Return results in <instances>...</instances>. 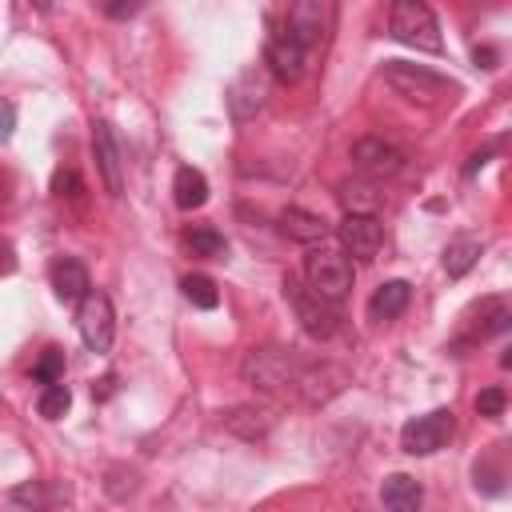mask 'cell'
I'll use <instances>...</instances> for the list:
<instances>
[{
  "instance_id": "cell-1",
  "label": "cell",
  "mask_w": 512,
  "mask_h": 512,
  "mask_svg": "<svg viewBox=\"0 0 512 512\" xmlns=\"http://www.w3.org/2000/svg\"><path fill=\"white\" fill-rule=\"evenodd\" d=\"M388 32H392V40H400V44H408L416 52H440L444 48L436 16L420 0H396L392 16H388Z\"/></svg>"
},
{
  "instance_id": "cell-2",
  "label": "cell",
  "mask_w": 512,
  "mask_h": 512,
  "mask_svg": "<svg viewBox=\"0 0 512 512\" xmlns=\"http://www.w3.org/2000/svg\"><path fill=\"white\" fill-rule=\"evenodd\" d=\"M304 280L320 300L340 304L352 292V260L340 248H312L304 260Z\"/></svg>"
},
{
  "instance_id": "cell-3",
  "label": "cell",
  "mask_w": 512,
  "mask_h": 512,
  "mask_svg": "<svg viewBox=\"0 0 512 512\" xmlns=\"http://www.w3.org/2000/svg\"><path fill=\"white\" fill-rule=\"evenodd\" d=\"M384 80H388L400 96L420 100V104H440V100H448V96L456 92L452 80H444L440 72H432V68H424V64H408V60H388V64H384Z\"/></svg>"
},
{
  "instance_id": "cell-4",
  "label": "cell",
  "mask_w": 512,
  "mask_h": 512,
  "mask_svg": "<svg viewBox=\"0 0 512 512\" xmlns=\"http://www.w3.org/2000/svg\"><path fill=\"white\" fill-rule=\"evenodd\" d=\"M284 296H288V304H292V312H296V320L304 324V332H308V336L328 340V336L340 328L336 304L320 300V296H316L308 284H300L296 276H288V280H284Z\"/></svg>"
},
{
  "instance_id": "cell-5",
  "label": "cell",
  "mask_w": 512,
  "mask_h": 512,
  "mask_svg": "<svg viewBox=\"0 0 512 512\" xmlns=\"http://www.w3.org/2000/svg\"><path fill=\"white\" fill-rule=\"evenodd\" d=\"M244 380L264 388V392H288V388H296L300 368L280 348H252L244 356Z\"/></svg>"
},
{
  "instance_id": "cell-6",
  "label": "cell",
  "mask_w": 512,
  "mask_h": 512,
  "mask_svg": "<svg viewBox=\"0 0 512 512\" xmlns=\"http://www.w3.org/2000/svg\"><path fill=\"white\" fill-rule=\"evenodd\" d=\"M452 436V412L448 408H432L424 416H412L404 428H400V448L408 456H432L448 444Z\"/></svg>"
},
{
  "instance_id": "cell-7",
  "label": "cell",
  "mask_w": 512,
  "mask_h": 512,
  "mask_svg": "<svg viewBox=\"0 0 512 512\" xmlns=\"http://www.w3.org/2000/svg\"><path fill=\"white\" fill-rule=\"evenodd\" d=\"M76 328H80V340L88 344V352H108L112 348V336H116V316H112V300L104 292H88L80 312H76Z\"/></svg>"
},
{
  "instance_id": "cell-8",
  "label": "cell",
  "mask_w": 512,
  "mask_h": 512,
  "mask_svg": "<svg viewBox=\"0 0 512 512\" xmlns=\"http://www.w3.org/2000/svg\"><path fill=\"white\" fill-rule=\"evenodd\" d=\"M352 164H356L360 176H368V180H388V176H396V172L404 168V152L392 148V144L380 140V136H364V140L352 144Z\"/></svg>"
},
{
  "instance_id": "cell-9",
  "label": "cell",
  "mask_w": 512,
  "mask_h": 512,
  "mask_svg": "<svg viewBox=\"0 0 512 512\" xmlns=\"http://www.w3.org/2000/svg\"><path fill=\"white\" fill-rule=\"evenodd\" d=\"M228 112H232V120L236 124H244V120H252L260 108H264V100H268V76H264V68H248V72H240L232 84H228Z\"/></svg>"
},
{
  "instance_id": "cell-10",
  "label": "cell",
  "mask_w": 512,
  "mask_h": 512,
  "mask_svg": "<svg viewBox=\"0 0 512 512\" xmlns=\"http://www.w3.org/2000/svg\"><path fill=\"white\" fill-rule=\"evenodd\" d=\"M268 68H272V76H276V80L296 84V80L308 72V48H304V44H296L288 32H280V36H272V40H268Z\"/></svg>"
},
{
  "instance_id": "cell-11",
  "label": "cell",
  "mask_w": 512,
  "mask_h": 512,
  "mask_svg": "<svg viewBox=\"0 0 512 512\" xmlns=\"http://www.w3.org/2000/svg\"><path fill=\"white\" fill-rule=\"evenodd\" d=\"M324 20H328V8L320 4V0H296L292 8H288V20H284V32L296 40V44H304V48H312L320 36H324Z\"/></svg>"
},
{
  "instance_id": "cell-12",
  "label": "cell",
  "mask_w": 512,
  "mask_h": 512,
  "mask_svg": "<svg viewBox=\"0 0 512 512\" xmlns=\"http://www.w3.org/2000/svg\"><path fill=\"white\" fill-rule=\"evenodd\" d=\"M340 244L352 252V256H376L380 244H384V224L376 216H344L340 220Z\"/></svg>"
},
{
  "instance_id": "cell-13",
  "label": "cell",
  "mask_w": 512,
  "mask_h": 512,
  "mask_svg": "<svg viewBox=\"0 0 512 512\" xmlns=\"http://www.w3.org/2000/svg\"><path fill=\"white\" fill-rule=\"evenodd\" d=\"M48 280H52L56 300H64V304H84V296L92 292V284H88V268H84L80 260H72V256L52 260Z\"/></svg>"
},
{
  "instance_id": "cell-14",
  "label": "cell",
  "mask_w": 512,
  "mask_h": 512,
  "mask_svg": "<svg viewBox=\"0 0 512 512\" xmlns=\"http://www.w3.org/2000/svg\"><path fill=\"white\" fill-rule=\"evenodd\" d=\"M92 152H96V164H100V176H104V188L112 196L124 192V172H120V148H116V136L104 120L92 124Z\"/></svg>"
},
{
  "instance_id": "cell-15",
  "label": "cell",
  "mask_w": 512,
  "mask_h": 512,
  "mask_svg": "<svg viewBox=\"0 0 512 512\" xmlns=\"http://www.w3.org/2000/svg\"><path fill=\"white\" fill-rule=\"evenodd\" d=\"M296 388L304 392L308 404H324L328 396H336V392L344 388V372H340V368H328V364H320V368H300Z\"/></svg>"
},
{
  "instance_id": "cell-16",
  "label": "cell",
  "mask_w": 512,
  "mask_h": 512,
  "mask_svg": "<svg viewBox=\"0 0 512 512\" xmlns=\"http://www.w3.org/2000/svg\"><path fill=\"white\" fill-rule=\"evenodd\" d=\"M380 500L388 512H416L420 500H424V488L408 476V472H392L384 484H380Z\"/></svg>"
},
{
  "instance_id": "cell-17",
  "label": "cell",
  "mask_w": 512,
  "mask_h": 512,
  "mask_svg": "<svg viewBox=\"0 0 512 512\" xmlns=\"http://www.w3.org/2000/svg\"><path fill=\"white\" fill-rule=\"evenodd\" d=\"M340 204H344V216H376V212H380L376 180H368V176L344 180V184H340Z\"/></svg>"
},
{
  "instance_id": "cell-18",
  "label": "cell",
  "mask_w": 512,
  "mask_h": 512,
  "mask_svg": "<svg viewBox=\"0 0 512 512\" xmlns=\"http://www.w3.org/2000/svg\"><path fill=\"white\" fill-rule=\"evenodd\" d=\"M280 232H284L288 240L316 244V240L328 236V224H324L316 212H308V208H284V212H280Z\"/></svg>"
},
{
  "instance_id": "cell-19",
  "label": "cell",
  "mask_w": 512,
  "mask_h": 512,
  "mask_svg": "<svg viewBox=\"0 0 512 512\" xmlns=\"http://www.w3.org/2000/svg\"><path fill=\"white\" fill-rule=\"evenodd\" d=\"M408 296H412L408 280H388V284H380V288L372 292L368 312H372L376 320H396V316L408 308Z\"/></svg>"
},
{
  "instance_id": "cell-20",
  "label": "cell",
  "mask_w": 512,
  "mask_h": 512,
  "mask_svg": "<svg viewBox=\"0 0 512 512\" xmlns=\"http://www.w3.org/2000/svg\"><path fill=\"white\" fill-rule=\"evenodd\" d=\"M172 192H176V204H180L184 212H192V208H200V204L208 200V180H204V172H200V168L184 164V168H176Z\"/></svg>"
},
{
  "instance_id": "cell-21",
  "label": "cell",
  "mask_w": 512,
  "mask_h": 512,
  "mask_svg": "<svg viewBox=\"0 0 512 512\" xmlns=\"http://www.w3.org/2000/svg\"><path fill=\"white\" fill-rule=\"evenodd\" d=\"M228 424V432H236L240 440H256V436H264L268 428H272V412L268 408H232V416L224 420Z\"/></svg>"
},
{
  "instance_id": "cell-22",
  "label": "cell",
  "mask_w": 512,
  "mask_h": 512,
  "mask_svg": "<svg viewBox=\"0 0 512 512\" xmlns=\"http://www.w3.org/2000/svg\"><path fill=\"white\" fill-rule=\"evenodd\" d=\"M476 260H480V240H472V236H460V240H452L444 248V272L452 280H460L464 272H472Z\"/></svg>"
},
{
  "instance_id": "cell-23",
  "label": "cell",
  "mask_w": 512,
  "mask_h": 512,
  "mask_svg": "<svg viewBox=\"0 0 512 512\" xmlns=\"http://www.w3.org/2000/svg\"><path fill=\"white\" fill-rule=\"evenodd\" d=\"M184 244H188L196 256H208V260H224V252H228L224 236H220L216 228H208V224L188 228V232H184Z\"/></svg>"
},
{
  "instance_id": "cell-24",
  "label": "cell",
  "mask_w": 512,
  "mask_h": 512,
  "mask_svg": "<svg viewBox=\"0 0 512 512\" xmlns=\"http://www.w3.org/2000/svg\"><path fill=\"white\" fill-rule=\"evenodd\" d=\"M476 316H480V336H500L512 324V304H504L500 296H488V300H480Z\"/></svg>"
},
{
  "instance_id": "cell-25",
  "label": "cell",
  "mask_w": 512,
  "mask_h": 512,
  "mask_svg": "<svg viewBox=\"0 0 512 512\" xmlns=\"http://www.w3.org/2000/svg\"><path fill=\"white\" fill-rule=\"evenodd\" d=\"M180 292H184V300H188V304H196V308H204V312H212V308L220 304L216 284H212L208 276H200V272L184 276V280H180Z\"/></svg>"
},
{
  "instance_id": "cell-26",
  "label": "cell",
  "mask_w": 512,
  "mask_h": 512,
  "mask_svg": "<svg viewBox=\"0 0 512 512\" xmlns=\"http://www.w3.org/2000/svg\"><path fill=\"white\" fill-rule=\"evenodd\" d=\"M68 408H72V392H68V384H48V388L40 392V400H36V412H40L44 420H60Z\"/></svg>"
},
{
  "instance_id": "cell-27",
  "label": "cell",
  "mask_w": 512,
  "mask_h": 512,
  "mask_svg": "<svg viewBox=\"0 0 512 512\" xmlns=\"http://www.w3.org/2000/svg\"><path fill=\"white\" fill-rule=\"evenodd\" d=\"M32 380L36 384H60L64 380V352L60 348H44V356L36 360V368H32Z\"/></svg>"
},
{
  "instance_id": "cell-28",
  "label": "cell",
  "mask_w": 512,
  "mask_h": 512,
  "mask_svg": "<svg viewBox=\"0 0 512 512\" xmlns=\"http://www.w3.org/2000/svg\"><path fill=\"white\" fill-rule=\"evenodd\" d=\"M504 404H508L504 388H484V392L476 396V412H480V416H500V412H504Z\"/></svg>"
},
{
  "instance_id": "cell-29",
  "label": "cell",
  "mask_w": 512,
  "mask_h": 512,
  "mask_svg": "<svg viewBox=\"0 0 512 512\" xmlns=\"http://www.w3.org/2000/svg\"><path fill=\"white\" fill-rule=\"evenodd\" d=\"M76 188H80V176H76L72 168H60V172L52 176V192H56V196H76Z\"/></svg>"
},
{
  "instance_id": "cell-30",
  "label": "cell",
  "mask_w": 512,
  "mask_h": 512,
  "mask_svg": "<svg viewBox=\"0 0 512 512\" xmlns=\"http://www.w3.org/2000/svg\"><path fill=\"white\" fill-rule=\"evenodd\" d=\"M472 60H476V68H496V48H488V44H484V48H476V52H472Z\"/></svg>"
},
{
  "instance_id": "cell-31",
  "label": "cell",
  "mask_w": 512,
  "mask_h": 512,
  "mask_svg": "<svg viewBox=\"0 0 512 512\" xmlns=\"http://www.w3.org/2000/svg\"><path fill=\"white\" fill-rule=\"evenodd\" d=\"M12 128H16V108H12V100H4V128H0V132H4V140L12 136Z\"/></svg>"
},
{
  "instance_id": "cell-32",
  "label": "cell",
  "mask_w": 512,
  "mask_h": 512,
  "mask_svg": "<svg viewBox=\"0 0 512 512\" xmlns=\"http://www.w3.org/2000/svg\"><path fill=\"white\" fill-rule=\"evenodd\" d=\"M112 384H116V376H104V380H96V384H92V396H96V400L112 396Z\"/></svg>"
},
{
  "instance_id": "cell-33",
  "label": "cell",
  "mask_w": 512,
  "mask_h": 512,
  "mask_svg": "<svg viewBox=\"0 0 512 512\" xmlns=\"http://www.w3.org/2000/svg\"><path fill=\"white\" fill-rule=\"evenodd\" d=\"M136 8H140V4H108L104 12H108V16H132Z\"/></svg>"
},
{
  "instance_id": "cell-34",
  "label": "cell",
  "mask_w": 512,
  "mask_h": 512,
  "mask_svg": "<svg viewBox=\"0 0 512 512\" xmlns=\"http://www.w3.org/2000/svg\"><path fill=\"white\" fill-rule=\"evenodd\" d=\"M484 160H488V156H484V152H476V156H472V160H468V168H464V172H468V176H472V172H476V168H484Z\"/></svg>"
},
{
  "instance_id": "cell-35",
  "label": "cell",
  "mask_w": 512,
  "mask_h": 512,
  "mask_svg": "<svg viewBox=\"0 0 512 512\" xmlns=\"http://www.w3.org/2000/svg\"><path fill=\"white\" fill-rule=\"evenodd\" d=\"M500 364H504V368H512V348H504V356H500Z\"/></svg>"
}]
</instances>
